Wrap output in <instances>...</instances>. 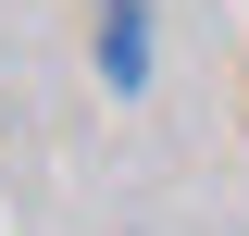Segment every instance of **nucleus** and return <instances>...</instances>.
<instances>
[{
    "label": "nucleus",
    "mask_w": 249,
    "mask_h": 236,
    "mask_svg": "<svg viewBox=\"0 0 249 236\" xmlns=\"http://www.w3.org/2000/svg\"><path fill=\"white\" fill-rule=\"evenodd\" d=\"M100 75H112V87L150 75V0H100Z\"/></svg>",
    "instance_id": "obj_1"
}]
</instances>
